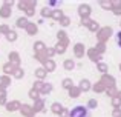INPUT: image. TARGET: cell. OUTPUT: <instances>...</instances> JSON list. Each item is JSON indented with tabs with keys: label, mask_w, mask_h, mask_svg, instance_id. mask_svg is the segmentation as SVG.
Segmentation results:
<instances>
[{
	"label": "cell",
	"mask_w": 121,
	"mask_h": 117,
	"mask_svg": "<svg viewBox=\"0 0 121 117\" xmlns=\"http://www.w3.org/2000/svg\"><path fill=\"white\" fill-rule=\"evenodd\" d=\"M71 117H91V114H89L87 108L86 106H75L74 109L71 111V114H69Z\"/></svg>",
	"instance_id": "cell-1"
},
{
	"label": "cell",
	"mask_w": 121,
	"mask_h": 117,
	"mask_svg": "<svg viewBox=\"0 0 121 117\" xmlns=\"http://www.w3.org/2000/svg\"><path fill=\"white\" fill-rule=\"evenodd\" d=\"M117 43H118V46L121 48V31H120L118 34H117Z\"/></svg>",
	"instance_id": "cell-2"
},
{
	"label": "cell",
	"mask_w": 121,
	"mask_h": 117,
	"mask_svg": "<svg viewBox=\"0 0 121 117\" xmlns=\"http://www.w3.org/2000/svg\"><path fill=\"white\" fill-rule=\"evenodd\" d=\"M87 106H89V108H94V106H97V102H95V100H91Z\"/></svg>",
	"instance_id": "cell-3"
},
{
	"label": "cell",
	"mask_w": 121,
	"mask_h": 117,
	"mask_svg": "<svg viewBox=\"0 0 121 117\" xmlns=\"http://www.w3.org/2000/svg\"><path fill=\"white\" fill-rule=\"evenodd\" d=\"M120 68H121V65H120Z\"/></svg>",
	"instance_id": "cell-4"
}]
</instances>
